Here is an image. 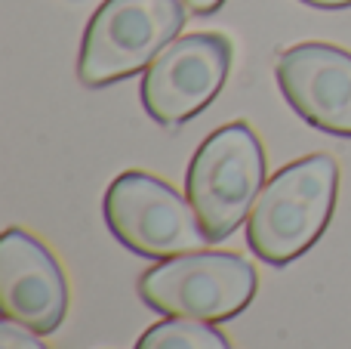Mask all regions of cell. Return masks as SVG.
Returning a JSON list of instances; mask_svg holds the SVG:
<instances>
[{
    "instance_id": "1",
    "label": "cell",
    "mask_w": 351,
    "mask_h": 349,
    "mask_svg": "<svg viewBox=\"0 0 351 349\" xmlns=\"http://www.w3.org/2000/svg\"><path fill=\"white\" fill-rule=\"evenodd\" d=\"M339 189V164L308 155L280 167L247 216V245L262 263L287 266L302 257L330 226Z\"/></svg>"
},
{
    "instance_id": "2",
    "label": "cell",
    "mask_w": 351,
    "mask_h": 349,
    "mask_svg": "<svg viewBox=\"0 0 351 349\" xmlns=\"http://www.w3.org/2000/svg\"><path fill=\"white\" fill-rule=\"evenodd\" d=\"M265 183V152L247 121L213 130L194 152L185 173V198L191 201L206 241L231 238Z\"/></svg>"
},
{
    "instance_id": "3",
    "label": "cell",
    "mask_w": 351,
    "mask_h": 349,
    "mask_svg": "<svg viewBox=\"0 0 351 349\" xmlns=\"http://www.w3.org/2000/svg\"><path fill=\"white\" fill-rule=\"evenodd\" d=\"M259 275L231 251H191L160 260L139 278V297L148 309L170 319L228 322L253 303Z\"/></svg>"
},
{
    "instance_id": "4",
    "label": "cell",
    "mask_w": 351,
    "mask_h": 349,
    "mask_svg": "<svg viewBox=\"0 0 351 349\" xmlns=\"http://www.w3.org/2000/svg\"><path fill=\"white\" fill-rule=\"evenodd\" d=\"M182 25V0H105L80 41V84L99 90L148 68Z\"/></svg>"
},
{
    "instance_id": "5",
    "label": "cell",
    "mask_w": 351,
    "mask_h": 349,
    "mask_svg": "<svg viewBox=\"0 0 351 349\" xmlns=\"http://www.w3.org/2000/svg\"><path fill=\"white\" fill-rule=\"evenodd\" d=\"M102 214L111 235L148 260H170L210 245L191 201L145 170L121 173L105 192Z\"/></svg>"
},
{
    "instance_id": "6",
    "label": "cell",
    "mask_w": 351,
    "mask_h": 349,
    "mask_svg": "<svg viewBox=\"0 0 351 349\" xmlns=\"http://www.w3.org/2000/svg\"><path fill=\"white\" fill-rule=\"evenodd\" d=\"M231 71V41L200 31L173 41L142 78V105L164 127L191 121L225 87Z\"/></svg>"
},
{
    "instance_id": "7",
    "label": "cell",
    "mask_w": 351,
    "mask_h": 349,
    "mask_svg": "<svg viewBox=\"0 0 351 349\" xmlns=\"http://www.w3.org/2000/svg\"><path fill=\"white\" fill-rule=\"evenodd\" d=\"M274 78L305 124L351 139V53L333 43L308 41L284 49Z\"/></svg>"
},
{
    "instance_id": "8",
    "label": "cell",
    "mask_w": 351,
    "mask_h": 349,
    "mask_svg": "<svg viewBox=\"0 0 351 349\" xmlns=\"http://www.w3.org/2000/svg\"><path fill=\"white\" fill-rule=\"evenodd\" d=\"M0 309L37 334H53L68 313V282L56 254L25 229L0 238Z\"/></svg>"
},
{
    "instance_id": "9",
    "label": "cell",
    "mask_w": 351,
    "mask_h": 349,
    "mask_svg": "<svg viewBox=\"0 0 351 349\" xmlns=\"http://www.w3.org/2000/svg\"><path fill=\"white\" fill-rule=\"evenodd\" d=\"M136 349H234V346L210 322L167 319L148 328L136 340Z\"/></svg>"
},
{
    "instance_id": "10",
    "label": "cell",
    "mask_w": 351,
    "mask_h": 349,
    "mask_svg": "<svg viewBox=\"0 0 351 349\" xmlns=\"http://www.w3.org/2000/svg\"><path fill=\"white\" fill-rule=\"evenodd\" d=\"M0 349H47V346L37 340V331L3 315V322H0Z\"/></svg>"
},
{
    "instance_id": "11",
    "label": "cell",
    "mask_w": 351,
    "mask_h": 349,
    "mask_svg": "<svg viewBox=\"0 0 351 349\" xmlns=\"http://www.w3.org/2000/svg\"><path fill=\"white\" fill-rule=\"evenodd\" d=\"M182 3H185L194 16H213V12H216L225 0H182Z\"/></svg>"
},
{
    "instance_id": "12",
    "label": "cell",
    "mask_w": 351,
    "mask_h": 349,
    "mask_svg": "<svg viewBox=\"0 0 351 349\" xmlns=\"http://www.w3.org/2000/svg\"><path fill=\"white\" fill-rule=\"evenodd\" d=\"M308 6H317V10H346L351 6V0H302Z\"/></svg>"
}]
</instances>
